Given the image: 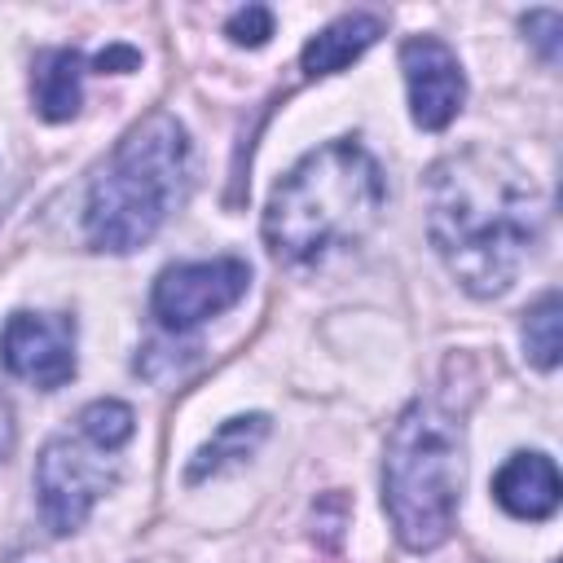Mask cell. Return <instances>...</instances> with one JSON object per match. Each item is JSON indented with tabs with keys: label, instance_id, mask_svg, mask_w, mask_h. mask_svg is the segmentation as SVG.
I'll use <instances>...</instances> for the list:
<instances>
[{
	"label": "cell",
	"instance_id": "cell-9",
	"mask_svg": "<svg viewBox=\"0 0 563 563\" xmlns=\"http://www.w3.org/2000/svg\"><path fill=\"white\" fill-rule=\"evenodd\" d=\"M493 497L515 519H550L559 510L563 484L545 453H515L493 479Z\"/></svg>",
	"mask_w": 563,
	"mask_h": 563
},
{
	"label": "cell",
	"instance_id": "cell-18",
	"mask_svg": "<svg viewBox=\"0 0 563 563\" xmlns=\"http://www.w3.org/2000/svg\"><path fill=\"white\" fill-rule=\"evenodd\" d=\"M13 449V413H9V400L0 396V457Z\"/></svg>",
	"mask_w": 563,
	"mask_h": 563
},
{
	"label": "cell",
	"instance_id": "cell-8",
	"mask_svg": "<svg viewBox=\"0 0 563 563\" xmlns=\"http://www.w3.org/2000/svg\"><path fill=\"white\" fill-rule=\"evenodd\" d=\"M400 70H405L413 123L427 132L449 128L466 101V75L457 53L435 35H413L400 48Z\"/></svg>",
	"mask_w": 563,
	"mask_h": 563
},
{
	"label": "cell",
	"instance_id": "cell-10",
	"mask_svg": "<svg viewBox=\"0 0 563 563\" xmlns=\"http://www.w3.org/2000/svg\"><path fill=\"white\" fill-rule=\"evenodd\" d=\"M378 35H383V18H378V13H347V18L330 22V26H321V31L303 44L299 66H303V75H312V79L339 75V70L352 66Z\"/></svg>",
	"mask_w": 563,
	"mask_h": 563
},
{
	"label": "cell",
	"instance_id": "cell-15",
	"mask_svg": "<svg viewBox=\"0 0 563 563\" xmlns=\"http://www.w3.org/2000/svg\"><path fill=\"white\" fill-rule=\"evenodd\" d=\"M273 35V13L264 4H246L229 18V40L233 44H246V48H260L264 40Z\"/></svg>",
	"mask_w": 563,
	"mask_h": 563
},
{
	"label": "cell",
	"instance_id": "cell-5",
	"mask_svg": "<svg viewBox=\"0 0 563 563\" xmlns=\"http://www.w3.org/2000/svg\"><path fill=\"white\" fill-rule=\"evenodd\" d=\"M119 484V457L114 449L92 444L88 435H53L40 449L35 462V493L40 510L53 532H75L101 493Z\"/></svg>",
	"mask_w": 563,
	"mask_h": 563
},
{
	"label": "cell",
	"instance_id": "cell-7",
	"mask_svg": "<svg viewBox=\"0 0 563 563\" xmlns=\"http://www.w3.org/2000/svg\"><path fill=\"white\" fill-rule=\"evenodd\" d=\"M0 361L40 391L66 387L75 378V321L62 312H13L0 330Z\"/></svg>",
	"mask_w": 563,
	"mask_h": 563
},
{
	"label": "cell",
	"instance_id": "cell-14",
	"mask_svg": "<svg viewBox=\"0 0 563 563\" xmlns=\"http://www.w3.org/2000/svg\"><path fill=\"white\" fill-rule=\"evenodd\" d=\"M132 431H136V413L123 400H92L79 413V435H88L101 449H114L119 453L132 440Z\"/></svg>",
	"mask_w": 563,
	"mask_h": 563
},
{
	"label": "cell",
	"instance_id": "cell-6",
	"mask_svg": "<svg viewBox=\"0 0 563 563\" xmlns=\"http://www.w3.org/2000/svg\"><path fill=\"white\" fill-rule=\"evenodd\" d=\"M246 282H251V268L233 255L172 264L158 273L154 290H150V308L163 321V330L185 334V330L202 325L207 317H220L224 308H233L246 295Z\"/></svg>",
	"mask_w": 563,
	"mask_h": 563
},
{
	"label": "cell",
	"instance_id": "cell-13",
	"mask_svg": "<svg viewBox=\"0 0 563 563\" xmlns=\"http://www.w3.org/2000/svg\"><path fill=\"white\" fill-rule=\"evenodd\" d=\"M559 325H563V308H559V295L554 290L541 295L523 312V352H528L532 365H541V369H554L559 365V352H563Z\"/></svg>",
	"mask_w": 563,
	"mask_h": 563
},
{
	"label": "cell",
	"instance_id": "cell-2",
	"mask_svg": "<svg viewBox=\"0 0 563 563\" xmlns=\"http://www.w3.org/2000/svg\"><path fill=\"white\" fill-rule=\"evenodd\" d=\"M387 202V180L374 154L356 141H330L303 154L264 207V242L286 264H317L339 246L361 242Z\"/></svg>",
	"mask_w": 563,
	"mask_h": 563
},
{
	"label": "cell",
	"instance_id": "cell-3",
	"mask_svg": "<svg viewBox=\"0 0 563 563\" xmlns=\"http://www.w3.org/2000/svg\"><path fill=\"white\" fill-rule=\"evenodd\" d=\"M189 189V136L172 114L141 119L88 185L84 233L97 251H136Z\"/></svg>",
	"mask_w": 563,
	"mask_h": 563
},
{
	"label": "cell",
	"instance_id": "cell-4",
	"mask_svg": "<svg viewBox=\"0 0 563 563\" xmlns=\"http://www.w3.org/2000/svg\"><path fill=\"white\" fill-rule=\"evenodd\" d=\"M462 479V422H453L444 409L427 400L409 405L396 418L383 457V506L391 515L400 545L435 550L449 537Z\"/></svg>",
	"mask_w": 563,
	"mask_h": 563
},
{
	"label": "cell",
	"instance_id": "cell-17",
	"mask_svg": "<svg viewBox=\"0 0 563 563\" xmlns=\"http://www.w3.org/2000/svg\"><path fill=\"white\" fill-rule=\"evenodd\" d=\"M97 66H101V70H114V66L128 70V66H136V53H132V48H110V53L97 57Z\"/></svg>",
	"mask_w": 563,
	"mask_h": 563
},
{
	"label": "cell",
	"instance_id": "cell-11",
	"mask_svg": "<svg viewBox=\"0 0 563 563\" xmlns=\"http://www.w3.org/2000/svg\"><path fill=\"white\" fill-rule=\"evenodd\" d=\"M31 97H35V110L48 123L70 119L79 110V97H84V57L75 48L40 53L35 70H31Z\"/></svg>",
	"mask_w": 563,
	"mask_h": 563
},
{
	"label": "cell",
	"instance_id": "cell-1",
	"mask_svg": "<svg viewBox=\"0 0 563 563\" xmlns=\"http://www.w3.org/2000/svg\"><path fill=\"white\" fill-rule=\"evenodd\" d=\"M532 176L493 150H462L427 176V233L449 273L479 299L501 295L541 238Z\"/></svg>",
	"mask_w": 563,
	"mask_h": 563
},
{
	"label": "cell",
	"instance_id": "cell-12",
	"mask_svg": "<svg viewBox=\"0 0 563 563\" xmlns=\"http://www.w3.org/2000/svg\"><path fill=\"white\" fill-rule=\"evenodd\" d=\"M268 435V418L264 413H246V418H229L220 422V431L198 449V457L189 462V479H207L233 462H242L260 440Z\"/></svg>",
	"mask_w": 563,
	"mask_h": 563
},
{
	"label": "cell",
	"instance_id": "cell-16",
	"mask_svg": "<svg viewBox=\"0 0 563 563\" xmlns=\"http://www.w3.org/2000/svg\"><path fill=\"white\" fill-rule=\"evenodd\" d=\"M523 31H537L532 40L541 44L545 62L559 57V40H554V35H559V13H554V9H537V13H528V18H523Z\"/></svg>",
	"mask_w": 563,
	"mask_h": 563
}]
</instances>
